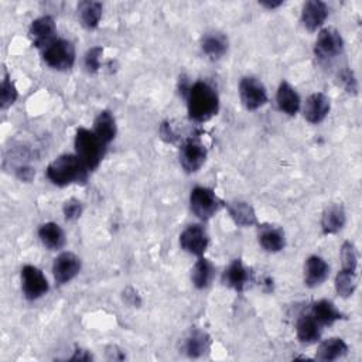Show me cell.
Listing matches in <instances>:
<instances>
[{"label":"cell","instance_id":"obj_20","mask_svg":"<svg viewBox=\"0 0 362 362\" xmlns=\"http://www.w3.org/2000/svg\"><path fill=\"white\" fill-rule=\"evenodd\" d=\"M38 237L42 245L50 251H60L65 245V234L56 222L42 223L38 230Z\"/></svg>","mask_w":362,"mask_h":362},{"label":"cell","instance_id":"obj_30","mask_svg":"<svg viewBox=\"0 0 362 362\" xmlns=\"http://www.w3.org/2000/svg\"><path fill=\"white\" fill-rule=\"evenodd\" d=\"M356 289V272L348 270V269H341L338 272V275L336 276V290L337 293L347 299L354 294Z\"/></svg>","mask_w":362,"mask_h":362},{"label":"cell","instance_id":"obj_29","mask_svg":"<svg viewBox=\"0 0 362 362\" xmlns=\"http://www.w3.org/2000/svg\"><path fill=\"white\" fill-rule=\"evenodd\" d=\"M228 212L234 222L239 226H252L258 223L255 210L245 201H234L228 204Z\"/></svg>","mask_w":362,"mask_h":362},{"label":"cell","instance_id":"obj_37","mask_svg":"<svg viewBox=\"0 0 362 362\" xmlns=\"http://www.w3.org/2000/svg\"><path fill=\"white\" fill-rule=\"evenodd\" d=\"M34 175H36V171L33 168H30V167H20L17 170V177L22 181H27V183L34 178Z\"/></svg>","mask_w":362,"mask_h":362},{"label":"cell","instance_id":"obj_19","mask_svg":"<svg viewBox=\"0 0 362 362\" xmlns=\"http://www.w3.org/2000/svg\"><path fill=\"white\" fill-rule=\"evenodd\" d=\"M276 102L279 109L289 115V116H294L299 109H300V97L296 93V89L286 81L281 82L278 94H276Z\"/></svg>","mask_w":362,"mask_h":362},{"label":"cell","instance_id":"obj_4","mask_svg":"<svg viewBox=\"0 0 362 362\" xmlns=\"http://www.w3.org/2000/svg\"><path fill=\"white\" fill-rule=\"evenodd\" d=\"M42 58L49 67L58 71H67L71 70L75 63V49L71 41L57 38L44 50Z\"/></svg>","mask_w":362,"mask_h":362},{"label":"cell","instance_id":"obj_13","mask_svg":"<svg viewBox=\"0 0 362 362\" xmlns=\"http://www.w3.org/2000/svg\"><path fill=\"white\" fill-rule=\"evenodd\" d=\"M329 17V8L322 0H308L304 3L301 12L303 26L308 31H315L320 29Z\"/></svg>","mask_w":362,"mask_h":362},{"label":"cell","instance_id":"obj_7","mask_svg":"<svg viewBox=\"0 0 362 362\" xmlns=\"http://www.w3.org/2000/svg\"><path fill=\"white\" fill-rule=\"evenodd\" d=\"M239 97L248 111H256L267 102L265 85L255 77H245L239 84Z\"/></svg>","mask_w":362,"mask_h":362},{"label":"cell","instance_id":"obj_34","mask_svg":"<svg viewBox=\"0 0 362 362\" xmlns=\"http://www.w3.org/2000/svg\"><path fill=\"white\" fill-rule=\"evenodd\" d=\"M338 79L341 86L347 90L349 94H356L358 93V84L356 79L354 77V72L349 68H344L340 74H338Z\"/></svg>","mask_w":362,"mask_h":362},{"label":"cell","instance_id":"obj_3","mask_svg":"<svg viewBox=\"0 0 362 362\" xmlns=\"http://www.w3.org/2000/svg\"><path fill=\"white\" fill-rule=\"evenodd\" d=\"M105 145L95 134L94 130L85 127H79L75 134V152L78 159L84 163V166L93 171L95 170L104 159Z\"/></svg>","mask_w":362,"mask_h":362},{"label":"cell","instance_id":"obj_26","mask_svg":"<svg viewBox=\"0 0 362 362\" xmlns=\"http://www.w3.org/2000/svg\"><path fill=\"white\" fill-rule=\"evenodd\" d=\"M94 132L102 141L105 146H108L116 136V120L109 111H102L98 113L94 122Z\"/></svg>","mask_w":362,"mask_h":362},{"label":"cell","instance_id":"obj_17","mask_svg":"<svg viewBox=\"0 0 362 362\" xmlns=\"http://www.w3.org/2000/svg\"><path fill=\"white\" fill-rule=\"evenodd\" d=\"M259 244L266 252L276 253L281 252L286 245V238L283 230L275 225H260L259 226Z\"/></svg>","mask_w":362,"mask_h":362},{"label":"cell","instance_id":"obj_18","mask_svg":"<svg viewBox=\"0 0 362 362\" xmlns=\"http://www.w3.org/2000/svg\"><path fill=\"white\" fill-rule=\"evenodd\" d=\"M347 222V214L343 205L331 204L329 205L322 218V228L326 235H333L340 233Z\"/></svg>","mask_w":362,"mask_h":362},{"label":"cell","instance_id":"obj_27","mask_svg":"<svg viewBox=\"0 0 362 362\" xmlns=\"http://www.w3.org/2000/svg\"><path fill=\"white\" fill-rule=\"evenodd\" d=\"M348 352V345L343 338H329L323 341L317 349L315 358L319 361H336L338 358H343Z\"/></svg>","mask_w":362,"mask_h":362},{"label":"cell","instance_id":"obj_15","mask_svg":"<svg viewBox=\"0 0 362 362\" xmlns=\"http://www.w3.org/2000/svg\"><path fill=\"white\" fill-rule=\"evenodd\" d=\"M330 276L329 263L317 255H313L307 259L304 267V283L308 288H317L323 285Z\"/></svg>","mask_w":362,"mask_h":362},{"label":"cell","instance_id":"obj_28","mask_svg":"<svg viewBox=\"0 0 362 362\" xmlns=\"http://www.w3.org/2000/svg\"><path fill=\"white\" fill-rule=\"evenodd\" d=\"M214 275H215V269H214V265L205 259V258H200L197 260V263L194 265L193 270H191V281H193V285L203 290V289H207L210 286V283L212 282L214 279Z\"/></svg>","mask_w":362,"mask_h":362},{"label":"cell","instance_id":"obj_24","mask_svg":"<svg viewBox=\"0 0 362 362\" xmlns=\"http://www.w3.org/2000/svg\"><path fill=\"white\" fill-rule=\"evenodd\" d=\"M311 315L320 326H333L343 319L340 310L330 300H319L313 304Z\"/></svg>","mask_w":362,"mask_h":362},{"label":"cell","instance_id":"obj_23","mask_svg":"<svg viewBox=\"0 0 362 362\" xmlns=\"http://www.w3.org/2000/svg\"><path fill=\"white\" fill-rule=\"evenodd\" d=\"M201 49L211 60H219L228 52V38L222 33H208L201 40Z\"/></svg>","mask_w":362,"mask_h":362},{"label":"cell","instance_id":"obj_1","mask_svg":"<svg viewBox=\"0 0 362 362\" xmlns=\"http://www.w3.org/2000/svg\"><path fill=\"white\" fill-rule=\"evenodd\" d=\"M189 115L196 122H207L218 113L219 98L215 89L203 81L190 85L187 94Z\"/></svg>","mask_w":362,"mask_h":362},{"label":"cell","instance_id":"obj_9","mask_svg":"<svg viewBox=\"0 0 362 362\" xmlns=\"http://www.w3.org/2000/svg\"><path fill=\"white\" fill-rule=\"evenodd\" d=\"M22 282H23V293L27 300H37L49 292L50 286L47 278L42 272L31 265H26L22 269Z\"/></svg>","mask_w":362,"mask_h":362},{"label":"cell","instance_id":"obj_35","mask_svg":"<svg viewBox=\"0 0 362 362\" xmlns=\"http://www.w3.org/2000/svg\"><path fill=\"white\" fill-rule=\"evenodd\" d=\"M63 211H64V217L67 221H75L82 214V203L79 200L71 198L64 204Z\"/></svg>","mask_w":362,"mask_h":362},{"label":"cell","instance_id":"obj_36","mask_svg":"<svg viewBox=\"0 0 362 362\" xmlns=\"http://www.w3.org/2000/svg\"><path fill=\"white\" fill-rule=\"evenodd\" d=\"M123 299L130 304V306H139L141 304V299L138 296V293H136L132 288L126 289L123 292Z\"/></svg>","mask_w":362,"mask_h":362},{"label":"cell","instance_id":"obj_10","mask_svg":"<svg viewBox=\"0 0 362 362\" xmlns=\"http://www.w3.org/2000/svg\"><path fill=\"white\" fill-rule=\"evenodd\" d=\"M57 34L56 22L52 16H42L36 19L29 30L30 40L34 47L45 50L52 42H54Z\"/></svg>","mask_w":362,"mask_h":362},{"label":"cell","instance_id":"obj_5","mask_svg":"<svg viewBox=\"0 0 362 362\" xmlns=\"http://www.w3.org/2000/svg\"><path fill=\"white\" fill-rule=\"evenodd\" d=\"M221 204L222 201L217 197V194L207 187H196L190 194L191 211L203 221L212 218L218 212Z\"/></svg>","mask_w":362,"mask_h":362},{"label":"cell","instance_id":"obj_11","mask_svg":"<svg viewBox=\"0 0 362 362\" xmlns=\"http://www.w3.org/2000/svg\"><path fill=\"white\" fill-rule=\"evenodd\" d=\"M180 245L186 252L201 258L210 245V237L204 230V226L197 223L190 225L181 233Z\"/></svg>","mask_w":362,"mask_h":362},{"label":"cell","instance_id":"obj_6","mask_svg":"<svg viewBox=\"0 0 362 362\" xmlns=\"http://www.w3.org/2000/svg\"><path fill=\"white\" fill-rule=\"evenodd\" d=\"M344 40L338 30L334 27H326L319 33L315 41L314 53L320 60H333L343 54Z\"/></svg>","mask_w":362,"mask_h":362},{"label":"cell","instance_id":"obj_14","mask_svg":"<svg viewBox=\"0 0 362 362\" xmlns=\"http://www.w3.org/2000/svg\"><path fill=\"white\" fill-rule=\"evenodd\" d=\"M330 108V98L323 93H315L307 98L303 113L308 123L317 125L327 118Z\"/></svg>","mask_w":362,"mask_h":362},{"label":"cell","instance_id":"obj_8","mask_svg":"<svg viewBox=\"0 0 362 362\" xmlns=\"http://www.w3.org/2000/svg\"><path fill=\"white\" fill-rule=\"evenodd\" d=\"M207 160V149L198 138L187 139L180 149V163L189 174L197 173Z\"/></svg>","mask_w":362,"mask_h":362},{"label":"cell","instance_id":"obj_22","mask_svg":"<svg viewBox=\"0 0 362 362\" xmlns=\"http://www.w3.org/2000/svg\"><path fill=\"white\" fill-rule=\"evenodd\" d=\"M211 338L205 331L191 330L190 334L184 338L183 349L190 358H200L210 351Z\"/></svg>","mask_w":362,"mask_h":362},{"label":"cell","instance_id":"obj_39","mask_svg":"<svg viewBox=\"0 0 362 362\" xmlns=\"http://www.w3.org/2000/svg\"><path fill=\"white\" fill-rule=\"evenodd\" d=\"M107 354H108V358H109V359H113V361H115V359H119V361H120V359H125V355L122 354V351H118L116 347H115V352L111 351V348H108Z\"/></svg>","mask_w":362,"mask_h":362},{"label":"cell","instance_id":"obj_25","mask_svg":"<svg viewBox=\"0 0 362 362\" xmlns=\"http://www.w3.org/2000/svg\"><path fill=\"white\" fill-rule=\"evenodd\" d=\"M322 326L317 323V320L311 314H306L301 315L297 326H296V331H297V338L300 340V343L303 344H314L320 340L322 337Z\"/></svg>","mask_w":362,"mask_h":362},{"label":"cell","instance_id":"obj_40","mask_svg":"<svg viewBox=\"0 0 362 362\" xmlns=\"http://www.w3.org/2000/svg\"><path fill=\"white\" fill-rule=\"evenodd\" d=\"M260 5L265 6V8H267V9L274 10V9L279 8V6H282L283 2H282V0H278V2H269V0H263V2H260Z\"/></svg>","mask_w":362,"mask_h":362},{"label":"cell","instance_id":"obj_16","mask_svg":"<svg viewBox=\"0 0 362 362\" xmlns=\"http://www.w3.org/2000/svg\"><path fill=\"white\" fill-rule=\"evenodd\" d=\"M251 282V270L242 263L241 259H235L223 274V283L237 290L244 292Z\"/></svg>","mask_w":362,"mask_h":362},{"label":"cell","instance_id":"obj_21","mask_svg":"<svg viewBox=\"0 0 362 362\" xmlns=\"http://www.w3.org/2000/svg\"><path fill=\"white\" fill-rule=\"evenodd\" d=\"M102 10L104 6L101 2H95V0H84V2L78 5L79 23L88 30L97 29L102 17Z\"/></svg>","mask_w":362,"mask_h":362},{"label":"cell","instance_id":"obj_38","mask_svg":"<svg viewBox=\"0 0 362 362\" xmlns=\"http://www.w3.org/2000/svg\"><path fill=\"white\" fill-rule=\"evenodd\" d=\"M93 355H90L85 349H77L75 354L71 356V361H93Z\"/></svg>","mask_w":362,"mask_h":362},{"label":"cell","instance_id":"obj_32","mask_svg":"<svg viewBox=\"0 0 362 362\" xmlns=\"http://www.w3.org/2000/svg\"><path fill=\"white\" fill-rule=\"evenodd\" d=\"M341 263H343V269H348L354 272H356L358 269V251L355 245L349 241H345L341 246Z\"/></svg>","mask_w":362,"mask_h":362},{"label":"cell","instance_id":"obj_33","mask_svg":"<svg viewBox=\"0 0 362 362\" xmlns=\"http://www.w3.org/2000/svg\"><path fill=\"white\" fill-rule=\"evenodd\" d=\"M102 53H104L102 47H93L90 50H88L85 56V68L89 74H95L100 71Z\"/></svg>","mask_w":362,"mask_h":362},{"label":"cell","instance_id":"obj_12","mask_svg":"<svg viewBox=\"0 0 362 362\" xmlns=\"http://www.w3.org/2000/svg\"><path fill=\"white\" fill-rule=\"evenodd\" d=\"M81 270V259L72 252L60 253L53 265V275L57 285L71 282Z\"/></svg>","mask_w":362,"mask_h":362},{"label":"cell","instance_id":"obj_31","mask_svg":"<svg viewBox=\"0 0 362 362\" xmlns=\"http://www.w3.org/2000/svg\"><path fill=\"white\" fill-rule=\"evenodd\" d=\"M17 100V89L12 82L9 74L5 71L2 79V88H0V108L8 109Z\"/></svg>","mask_w":362,"mask_h":362},{"label":"cell","instance_id":"obj_2","mask_svg":"<svg viewBox=\"0 0 362 362\" xmlns=\"http://www.w3.org/2000/svg\"><path fill=\"white\" fill-rule=\"evenodd\" d=\"M88 168L78 159L77 155H63L47 167V177L53 184L65 187L74 183L85 184L88 178Z\"/></svg>","mask_w":362,"mask_h":362}]
</instances>
